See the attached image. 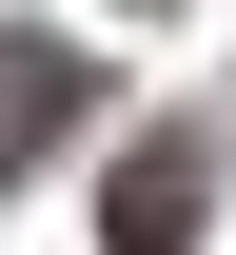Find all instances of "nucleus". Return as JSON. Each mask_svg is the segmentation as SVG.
Wrapping results in <instances>:
<instances>
[{
    "label": "nucleus",
    "mask_w": 236,
    "mask_h": 255,
    "mask_svg": "<svg viewBox=\"0 0 236 255\" xmlns=\"http://www.w3.org/2000/svg\"><path fill=\"white\" fill-rule=\"evenodd\" d=\"M197 216H217V137H158V157H118V196H99L118 255H197Z\"/></svg>",
    "instance_id": "nucleus-1"
}]
</instances>
